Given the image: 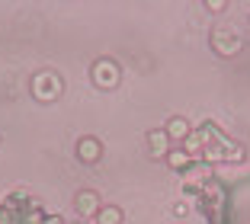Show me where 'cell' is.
I'll list each match as a JSON object with an SVG mask.
<instances>
[{"label":"cell","mask_w":250,"mask_h":224,"mask_svg":"<svg viewBox=\"0 0 250 224\" xmlns=\"http://www.w3.org/2000/svg\"><path fill=\"white\" fill-rule=\"evenodd\" d=\"M77 157L83 160V163H96V160L103 157V144H100V141H96V138H81V141H77Z\"/></svg>","instance_id":"obj_5"},{"label":"cell","mask_w":250,"mask_h":224,"mask_svg":"<svg viewBox=\"0 0 250 224\" xmlns=\"http://www.w3.org/2000/svg\"><path fill=\"white\" fill-rule=\"evenodd\" d=\"M167 163L173 166V170H180V173H186L192 163H196V157H189V154L183 151V147H170V154H167Z\"/></svg>","instance_id":"obj_8"},{"label":"cell","mask_w":250,"mask_h":224,"mask_svg":"<svg viewBox=\"0 0 250 224\" xmlns=\"http://www.w3.org/2000/svg\"><path fill=\"white\" fill-rule=\"evenodd\" d=\"M241 36H234V32H228V39H225V32H215L212 36V48L218 51V55H225V58H231V55H237L241 51Z\"/></svg>","instance_id":"obj_4"},{"label":"cell","mask_w":250,"mask_h":224,"mask_svg":"<svg viewBox=\"0 0 250 224\" xmlns=\"http://www.w3.org/2000/svg\"><path fill=\"white\" fill-rule=\"evenodd\" d=\"M74 208H77L81 218H96V211L103 208V205H100V192H93V189H81V192L74 195Z\"/></svg>","instance_id":"obj_3"},{"label":"cell","mask_w":250,"mask_h":224,"mask_svg":"<svg viewBox=\"0 0 250 224\" xmlns=\"http://www.w3.org/2000/svg\"><path fill=\"white\" fill-rule=\"evenodd\" d=\"M208 10H212V13H221V10H225V0H208Z\"/></svg>","instance_id":"obj_11"},{"label":"cell","mask_w":250,"mask_h":224,"mask_svg":"<svg viewBox=\"0 0 250 224\" xmlns=\"http://www.w3.org/2000/svg\"><path fill=\"white\" fill-rule=\"evenodd\" d=\"M45 224H61V218H58V215H52V218H48Z\"/></svg>","instance_id":"obj_12"},{"label":"cell","mask_w":250,"mask_h":224,"mask_svg":"<svg viewBox=\"0 0 250 224\" xmlns=\"http://www.w3.org/2000/svg\"><path fill=\"white\" fill-rule=\"evenodd\" d=\"M90 74H93V83L103 87V90H112L119 83V64L109 61V58H100L93 67H90Z\"/></svg>","instance_id":"obj_2"},{"label":"cell","mask_w":250,"mask_h":224,"mask_svg":"<svg viewBox=\"0 0 250 224\" xmlns=\"http://www.w3.org/2000/svg\"><path fill=\"white\" fill-rule=\"evenodd\" d=\"M93 221L96 224H122V208L119 205H103V208L96 211Z\"/></svg>","instance_id":"obj_9"},{"label":"cell","mask_w":250,"mask_h":224,"mask_svg":"<svg viewBox=\"0 0 250 224\" xmlns=\"http://www.w3.org/2000/svg\"><path fill=\"white\" fill-rule=\"evenodd\" d=\"M206 180H208V170H206V166H199V163H192L189 170L183 173V183H186L189 189H192V186H202Z\"/></svg>","instance_id":"obj_10"},{"label":"cell","mask_w":250,"mask_h":224,"mask_svg":"<svg viewBox=\"0 0 250 224\" xmlns=\"http://www.w3.org/2000/svg\"><path fill=\"white\" fill-rule=\"evenodd\" d=\"M32 96L42 100V102L58 100L61 96V77L55 71H39L36 77H32Z\"/></svg>","instance_id":"obj_1"},{"label":"cell","mask_w":250,"mask_h":224,"mask_svg":"<svg viewBox=\"0 0 250 224\" xmlns=\"http://www.w3.org/2000/svg\"><path fill=\"white\" fill-rule=\"evenodd\" d=\"M147 147H151V157H154V160L167 157V154H170V138H167V131H164V128H154L151 135H147Z\"/></svg>","instance_id":"obj_6"},{"label":"cell","mask_w":250,"mask_h":224,"mask_svg":"<svg viewBox=\"0 0 250 224\" xmlns=\"http://www.w3.org/2000/svg\"><path fill=\"white\" fill-rule=\"evenodd\" d=\"M164 131H167L170 141H186V138L192 135V131H189V122H186L183 116H173L167 125H164Z\"/></svg>","instance_id":"obj_7"}]
</instances>
